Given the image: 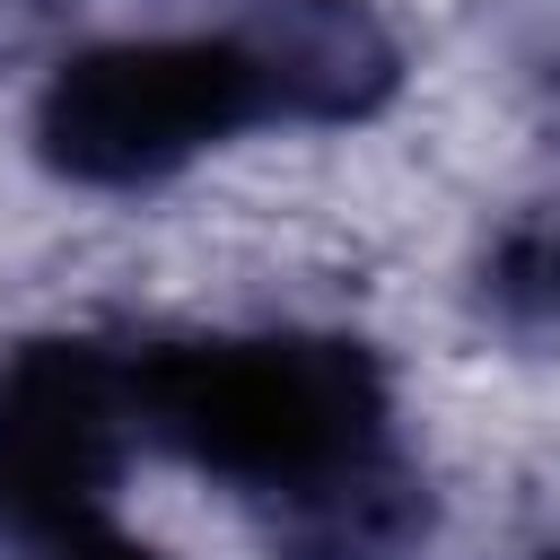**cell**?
Wrapping results in <instances>:
<instances>
[{"instance_id":"obj_1","label":"cell","mask_w":560,"mask_h":560,"mask_svg":"<svg viewBox=\"0 0 560 560\" xmlns=\"http://www.w3.org/2000/svg\"><path fill=\"white\" fill-rule=\"evenodd\" d=\"M131 420L262 508L280 560H411L429 490L385 438V368L341 332L131 350Z\"/></svg>"},{"instance_id":"obj_5","label":"cell","mask_w":560,"mask_h":560,"mask_svg":"<svg viewBox=\"0 0 560 560\" xmlns=\"http://www.w3.org/2000/svg\"><path fill=\"white\" fill-rule=\"evenodd\" d=\"M490 298H499L516 324H534V332H560V228H534V236H516V245L499 254V271H490Z\"/></svg>"},{"instance_id":"obj_3","label":"cell","mask_w":560,"mask_h":560,"mask_svg":"<svg viewBox=\"0 0 560 560\" xmlns=\"http://www.w3.org/2000/svg\"><path fill=\"white\" fill-rule=\"evenodd\" d=\"M131 429V350L26 341L0 368V516L26 534L105 508Z\"/></svg>"},{"instance_id":"obj_6","label":"cell","mask_w":560,"mask_h":560,"mask_svg":"<svg viewBox=\"0 0 560 560\" xmlns=\"http://www.w3.org/2000/svg\"><path fill=\"white\" fill-rule=\"evenodd\" d=\"M18 560H158V551L140 534H122L105 508H88V516H61V525H26Z\"/></svg>"},{"instance_id":"obj_2","label":"cell","mask_w":560,"mask_h":560,"mask_svg":"<svg viewBox=\"0 0 560 560\" xmlns=\"http://www.w3.org/2000/svg\"><path fill=\"white\" fill-rule=\"evenodd\" d=\"M254 70L236 35H166V44H96L70 52L35 96V149L70 184H158L192 166L210 140L254 122Z\"/></svg>"},{"instance_id":"obj_7","label":"cell","mask_w":560,"mask_h":560,"mask_svg":"<svg viewBox=\"0 0 560 560\" xmlns=\"http://www.w3.org/2000/svg\"><path fill=\"white\" fill-rule=\"evenodd\" d=\"M551 560H560V551H551Z\"/></svg>"},{"instance_id":"obj_4","label":"cell","mask_w":560,"mask_h":560,"mask_svg":"<svg viewBox=\"0 0 560 560\" xmlns=\"http://www.w3.org/2000/svg\"><path fill=\"white\" fill-rule=\"evenodd\" d=\"M262 114L359 122L402 88V44L368 0H262L236 26Z\"/></svg>"}]
</instances>
